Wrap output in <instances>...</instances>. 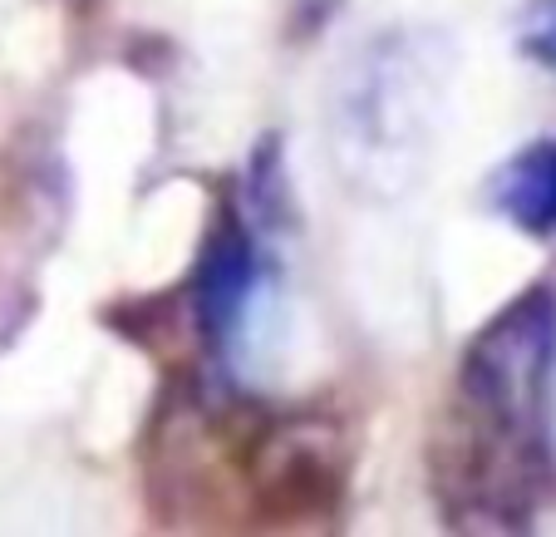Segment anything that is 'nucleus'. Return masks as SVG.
<instances>
[{
  "label": "nucleus",
  "instance_id": "obj_1",
  "mask_svg": "<svg viewBox=\"0 0 556 537\" xmlns=\"http://www.w3.org/2000/svg\"><path fill=\"white\" fill-rule=\"evenodd\" d=\"M556 404V286L536 282L468 340L458 365V420L478 434L552 459Z\"/></svg>",
  "mask_w": 556,
  "mask_h": 537
},
{
  "label": "nucleus",
  "instance_id": "obj_5",
  "mask_svg": "<svg viewBox=\"0 0 556 537\" xmlns=\"http://www.w3.org/2000/svg\"><path fill=\"white\" fill-rule=\"evenodd\" d=\"M517 54L542 70H556V0H522L513 21Z\"/></svg>",
  "mask_w": 556,
  "mask_h": 537
},
{
  "label": "nucleus",
  "instance_id": "obj_3",
  "mask_svg": "<svg viewBox=\"0 0 556 537\" xmlns=\"http://www.w3.org/2000/svg\"><path fill=\"white\" fill-rule=\"evenodd\" d=\"M256 286H262V247L242 212H222L192 272V316L212 346L231 340V330L242 326Z\"/></svg>",
  "mask_w": 556,
  "mask_h": 537
},
{
  "label": "nucleus",
  "instance_id": "obj_4",
  "mask_svg": "<svg viewBox=\"0 0 556 537\" xmlns=\"http://www.w3.org/2000/svg\"><path fill=\"white\" fill-rule=\"evenodd\" d=\"M488 208L532 242L556 237V138H532L488 178Z\"/></svg>",
  "mask_w": 556,
  "mask_h": 537
},
{
  "label": "nucleus",
  "instance_id": "obj_2",
  "mask_svg": "<svg viewBox=\"0 0 556 537\" xmlns=\"http://www.w3.org/2000/svg\"><path fill=\"white\" fill-rule=\"evenodd\" d=\"M247 474L266 508L276 513H320L336 508L350 474V439L326 414L271 420L247 453Z\"/></svg>",
  "mask_w": 556,
  "mask_h": 537
}]
</instances>
